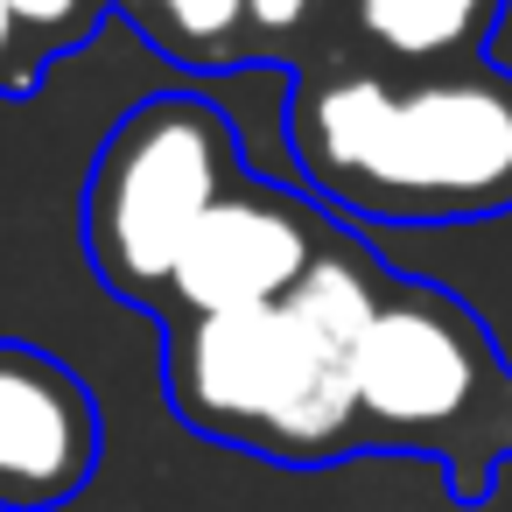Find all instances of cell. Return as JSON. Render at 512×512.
<instances>
[{
    "instance_id": "obj_2",
    "label": "cell",
    "mask_w": 512,
    "mask_h": 512,
    "mask_svg": "<svg viewBox=\"0 0 512 512\" xmlns=\"http://www.w3.org/2000/svg\"><path fill=\"white\" fill-rule=\"evenodd\" d=\"M162 386L183 428L281 470H330L365 456L351 337L302 295L162 323Z\"/></svg>"
},
{
    "instance_id": "obj_11",
    "label": "cell",
    "mask_w": 512,
    "mask_h": 512,
    "mask_svg": "<svg viewBox=\"0 0 512 512\" xmlns=\"http://www.w3.org/2000/svg\"><path fill=\"white\" fill-rule=\"evenodd\" d=\"M43 57H36V43L22 36V22H15V8L0 0V106H15V99H29L36 85H43Z\"/></svg>"
},
{
    "instance_id": "obj_6",
    "label": "cell",
    "mask_w": 512,
    "mask_h": 512,
    "mask_svg": "<svg viewBox=\"0 0 512 512\" xmlns=\"http://www.w3.org/2000/svg\"><path fill=\"white\" fill-rule=\"evenodd\" d=\"M99 400L43 344L0 337V512H57L99 470Z\"/></svg>"
},
{
    "instance_id": "obj_10",
    "label": "cell",
    "mask_w": 512,
    "mask_h": 512,
    "mask_svg": "<svg viewBox=\"0 0 512 512\" xmlns=\"http://www.w3.org/2000/svg\"><path fill=\"white\" fill-rule=\"evenodd\" d=\"M8 8H15V22H22V36L36 43L43 64L85 50L106 22V0H8Z\"/></svg>"
},
{
    "instance_id": "obj_5",
    "label": "cell",
    "mask_w": 512,
    "mask_h": 512,
    "mask_svg": "<svg viewBox=\"0 0 512 512\" xmlns=\"http://www.w3.org/2000/svg\"><path fill=\"white\" fill-rule=\"evenodd\" d=\"M337 239V218L316 190L295 183H267L246 176L183 246V267L169 281V309L176 316H232V309H260V302H288L302 288V274L323 260V246Z\"/></svg>"
},
{
    "instance_id": "obj_1",
    "label": "cell",
    "mask_w": 512,
    "mask_h": 512,
    "mask_svg": "<svg viewBox=\"0 0 512 512\" xmlns=\"http://www.w3.org/2000/svg\"><path fill=\"white\" fill-rule=\"evenodd\" d=\"M302 190L365 225H477L512 211V71L379 64L323 43L288 78Z\"/></svg>"
},
{
    "instance_id": "obj_3",
    "label": "cell",
    "mask_w": 512,
    "mask_h": 512,
    "mask_svg": "<svg viewBox=\"0 0 512 512\" xmlns=\"http://www.w3.org/2000/svg\"><path fill=\"white\" fill-rule=\"evenodd\" d=\"M351 386L365 449L442 463L463 505L512 463V365L477 309L435 281L386 274V295L351 344Z\"/></svg>"
},
{
    "instance_id": "obj_4",
    "label": "cell",
    "mask_w": 512,
    "mask_h": 512,
    "mask_svg": "<svg viewBox=\"0 0 512 512\" xmlns=\"http://www.w3.org/2000/svg\"><path fill=\"white\" fill-rule=\"evenodd\" d=\"M239 127L204 92H148L120 113V127L99 141L85 176V260L106 295L148 309L162 323L169 281L183 267V246L197 225L246 183Z\"/></svg>"
},
{
    "instance_id": "obj_9",
    "label": "cell",
    "mask_w": 512,
    "mask_h": 512,
    "mask_svg": "<svg viewBox=\"0 0 512 512\" xmlns=\"http://www.w3.org/2000/svg\"><path fill=\"white\" fill-rule=\"evenodd\" d=\"M253 15V43H260V64H302L316 57L323 43H337V0H246Z\"/></svg>"
},
{
    "instance_id": "obj_8",
    "label": "cell",
    "mask_w": 512,
    "mask_h": 512,
    "mask_svg": "<svg viewBox=\"0 0 512 512\" xmlns=\"http://www.w3.org/2000/svg\"><path fill=\"white\" fill-rule=\"evenodd\" d=\"M120 8L148 50L190 64V71H246L260 64V43H253V15L246 0H106Z\"/></svg>"
},
{
    "instance_id": "obj_7",
    "label": "cell",
    "mask_w": 512,
    "mask_h": 512,
    "mask_svg": "<svg viewBox=\"0 0 512 512\" xmlns=\"http://www.w3.org/2000/svg\"><path fill=\"white\" fill-rule=\"evenodd\" d=\"M505 0H337V43L379 64H470L491 57Z\"/></svg>"
}]
</instances>
